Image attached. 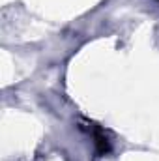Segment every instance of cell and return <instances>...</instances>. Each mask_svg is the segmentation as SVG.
<instances>
[{
    "label": "cell",
    "mask_w": 159,
    "mask_h": 161,
    "mask_svg": "<svg viewBox=\"0 0 159 161\" xmlns=\"http://www.w3.org/2000/svg\"><path fill=\"white\" fill-rule=\"evenodd\" d=\"M94 139H96V148H97V154H101V156H105V154H109L111 152V141L107 139V135H105V131L103 129H94Z\"/></svg>",
    "instance_id": "obj_1"
}]
</instances>
